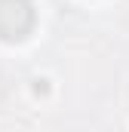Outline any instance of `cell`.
Wrapping results in <instances>:
<instances>
[{
    "instance_id": "cell-1",
    "label": "cell",
    "mask_w": 129,
    "mask_h": 132,
    "mask_svg": "<svg viewBox=\"0 0 129 132\" xmlns=\"http://www.w3.org/2000/svg\"><path fill=\"white\" fill-rule=\"evenodd\" d=\"M37 12L31 0H0V40L3 43H22L34 31Z\"/></svg>"
},
{
    "instance_id": "cell-2",
    "label": "cell",
    "mask_w": 129,
    "mask_h": 132,
    "mask_svg": "<svg viewBox=\"0 0 129 132\" xmlns=\"http://www.w3.org/2000/svg\"><path fill=\"white\" fill-rule=\"evenodd\" d=\"M34 92H37V95H46V92H49V86H46V80H37V86H34Z\"/></svg>"
}]
</instances>
